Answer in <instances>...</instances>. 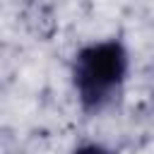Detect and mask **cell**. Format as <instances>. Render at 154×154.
I'll return each mask as SVG.
<instances>
[{
    "label": "cell",
    "instance_id": "obj_2",
    "mask_svg": "<svg viewBox=\"0 0 154 154\" xmlns=\"http://www.w3.org/2000/svg\"><path fill=\"white\" fill-rule=\"evenodd\" d=\"M72 154H113L108 147H103V144H96V142H89V144H82V147H77Z\"/></svg>",
    "mask_w": 154,
    "mask_h": 154
},
{
    "label": "cell",
    "instance_id": "obj_1",
    "mask_svg": "<svg viewBox=\"0 0 154 154\" xmlns=\"http://www.w3.org/2000/svg\"><path fill=\"white\" fill-rule=\"evenodd\" d=\"M130 72V55L120 38H103L82 46L72 60V87L84 113L111 108L123 94Z\"/></svg>",
    "mask_w": 154,
    "mask_h": 154
}]
</instances>
